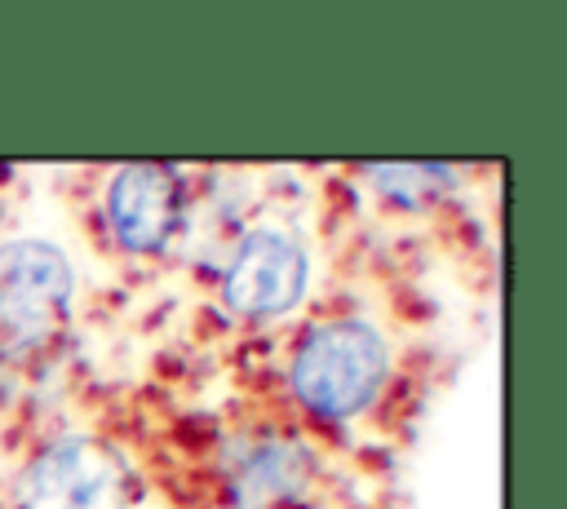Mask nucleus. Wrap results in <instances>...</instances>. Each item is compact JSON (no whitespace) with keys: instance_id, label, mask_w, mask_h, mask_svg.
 <instances>
[{"instance_id":"obj_1","label":"nucleus","mask_w":567,"mask_h":509,"mask_svg":"<svg viewBox=\"0 0 567 509\" xmlns=\"http://www.w3.org/2000/svg\"><path fill=\"white\" fill-rule=\"evenodd\" d=\"M394 381V345L363 314L315 319L288 350V394L297 412L323 429L368 416Z\"/></svg>"},{"instance_id":"obj_2","label":"nucleus","mask_w":567,"mask_h":509,"mask_svg":"<svg viewBox=\"0 0 567 509\" xmlns=\"http://www.w3.org/2000/svg\"><path fill=\"white\" fill-rule=\"evenodd\" d=\"M137 469L97 434H62L44 443L13 482V509H133Z\"/></svg>"},{"instance_id":"obj_3","label":"nucleus","mask_w":567,"mask_h":509,"mask_svg":"<svg viewBox=\"0 0 567 509\" xmlns=\"http://www.w3.org/2000/svg\"><path fill=\"white\" fill-rule=\"evenodd\" d=\"M306 283H310L306 239L279 221H252L235 235L221 261L217 297L239 323H270L292 314V305L306 297Z\"/></svg>"},{"instance_id":"obj_4","label":"nucleus","mask_w":567,"mask_h":509,"mask_svg":"<svg viewBox=\"0 0 567 509\" xmlns=\"http://www.w3.org/2000/svg\"><path fill=\"white\" fill-rule=\"evenodd\" d=\"M71 261L44 239L0 243V350H40L71 319Z\"/></svg>"},{"instance_id":"obj_5","label":"nucleus","mask_w":567,"mask_h":509,"mask_svg":"<svg viewBox=\"0 0 567 509\" xmlns=\"http://www.w3.org/2000/svg\"><path fill=\"white\" fill-rule=\"evenodd\" d=\"M106 230L120 252L155 257L182 235L186 221V181L168 164H128L106 181Z\"/></svg>"}]
</instances>
